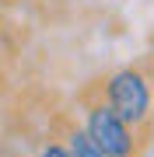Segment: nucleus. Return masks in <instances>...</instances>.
I'll return each mask as SVG.
<instances>
[{
	"label": "nucleus",
	"instance_id": "1",
	"mask_svg": "<svg viewBox=\"0 0 154 157\" xmlns=\"http://www.w3.org/2000/svg\"><path fill=\"white\" fill-rule=\"evenodd\" d=\"M109 108L123 119L126 126H137L147 119V108H151V91H147V80H144L140 70H119L112 80H109Z\"/></svg>",
	"mask_w": 154,
	"mask_h": 157
},
{
	"label": "nucleus",
	"instance_id": "2",
	"mask_svg": "<svg viewBox=\"0 0 154 157\" xmlns=\"http://www.w3.org/2000/svg\"><path fill=\"white\" fill-rule=\"evenodd\" d=\"M88 136L98 143V150L105 157H130L133 154L130 126H126L109 105H95L91 108V115H88Z\"/></svg>",
	"mask_w": 154,
	"mask_h": 157
},
{
	"label": "nucleus",
	"instance_id": "3",
	"mask_svg": "<svg viewBox=\"0 0 154 157\" xmlns=\"http://www.w3.org/2000/svg\"><path fill=\"white\" fill-rule=\"evenodd\" d=\"M67 150H70V157H105L102 150H98V143L88 136V129H84V133H81V129L70 133V147H67Z\"/></svg>",
	"mask_w": 154,
	"mask_h": 157
},
{
	"label": "nucleus",
	"instance_id": "4",
	"mask_svg": "<svg viewBox=\"0 0 154 157\" xmlns=\"http://www.w3.org/2000/svg\"><path fill=\"white\" fill-rule=\"evenodd\" d=\"M42 157H70V150H67V147H60V143H49Z\"/></svg>",
	"mask_w": 154,
	"mask_h": 157
}]
</instances>
